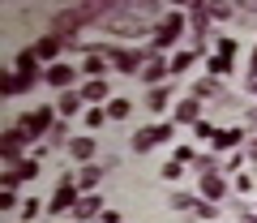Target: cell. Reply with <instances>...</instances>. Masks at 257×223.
Returning <instances> with one entry per match:
<instances>
[{
	"mask_svg": "<svg viewBox=\"0 0 257 223\" xmlns=\"http://www.w3.org/2000/svg\"><path fill=\"white\" fill-rule=\"evenodd\" d=\"M69 202H73V185H60V193H56V210H64V206H69Z\"/></svg>",
	"mask_w": 257,
	"mask_h": 223,
	"instance_id": "obj_1",
	"label": "cell"
},
{
	"mask_svg": "<svg viewBox=\"0 0 257 223\" xmlns=\"http://www.w3.org/2000/svg\"><path fill=\"white\" fill-rule=\"evenodd\" d=\"M103 94H107V86H103V82H90V86H86V99H103Z\"/></svg>",
	"mask_w": 257,
	"mask_h": 223,
	"instance_id": "obj_2",
	"label": "cell"
}]
</instances>
